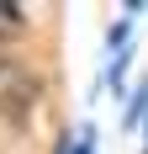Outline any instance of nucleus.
<instances>
[{
	"label": "nucleus",
	"instance_id": "f257e3e1",
	"mask_svg": "<svg viewBox=\"0 0 148 154\" xmlns=\"http://www.w3.org/2000/svg\"><path fill=\"white\" fill-rule=\"evenodd\" d=\"M5 75H16V64H11V59H0V80H5Z\"/></svg>",
	"mask_w": 148,
	"mask_h": 154
}]
</instances>
